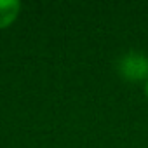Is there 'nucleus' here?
<instances>
[{
    "mask_svg": "<svg viewBox=\"0 0 148 148\" xmlns=\"http://www.w3.org/2000/svg\"><path fill=\"white\" fill-rule=\"evenodd\" d=\"M21 5L16 0H0V28H7L19 12Z\"/></svg>",
    "mask_w": 148,
    "mask_h": 148,
    "instance_id": "nucleus-1",
    "label": "nucleus"
},
{
    "mask_svg": "<svg viewBox=\"0 0 148 148\" xmlns=\"http://www.w3.org/2000/svg\"><path fill=\"white\" fill-rule=\"evenodd\" d=\"M146 94H148V86H146Z\"/></svg>",
    "mask_w": 148,
    "mask_h": 148,
    "instance_id": "nucleus-2",
    "label": "nucleus"
}]
</instances>
